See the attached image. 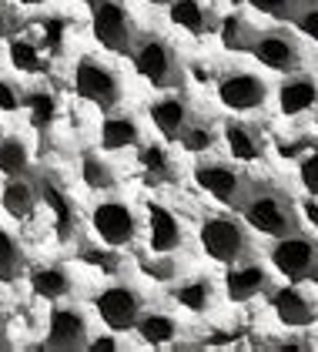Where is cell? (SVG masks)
I'll list each match as a JSON object with an SVG mask.
<instances>
[{"mask_svg":"<svg viewBox=\"0 0 318 352\" xmlns=\"http://www.w3.org/2000/svg\"><path fill=\"white\" fill-rule=\"evenodd\" d=\"M131 64L151 87H174L185 78V67H181V57L174 51V44L161 34H141L134 41Z\"/></svg>","mask_w":318,"mask_h":352,"instance_id":"1","label":"cell"},{"mask_svg":"<svg viewBox=\"0 0 318 352\" xmlns=\"http://www.w3.org/2000/svg\"><path fill=\"white\" fill-rule=\"evenodd\" d=\"M241 212H245V221H248L251 228H258L262 235H271V239L292 235L295 228H298L295 205H292V198H288L285 191H275V188L248 191Z\"/></svg>","mask_w":318,"mask_h":352,"instance_id":"2","label":"cell"},{"mask_svg":"<svg viewBox=\"0 0 318 352\" xmlns=\"http://www.w3.org/2000/svg\"><path fill=\"white\" fill-rule=\"evenodd\" d=\"M201 248H205V255H212L214 262L235 265V262H241L248 255L251 239H248V228L241 225L238 218L214 215L205 218V225H201Z\"/></svg>","mask_w":318,"mask_h":352,"instance_id":"3","label":"cell"},{"mask_svg":"<svg viewBox=\"0 0 318 352\" xmlns=\"http://www.w3.org/2000/svg\"><path fill=\"white\" fill-rule=\"evenodd\" d=\"M91 30L101 41V47L114 51V54H131L134 51L137 34H134L131 14H128V7L121 0H101V3H94Z\"/></svg>","mask_w":318,"mask_h":352,"instance_id":"4","label":"cell"},{"mask_svg":"<svg viewBox=\"0 0 318 352\" xmlns=\"http://www.w3.org/2000/svg\"><path fill=\"white\" fill-rule=\"evenodd\" d=\"M74 87L84 101L98 104L101 111H111L114 104H121V78L101 64L98 57H80L74 67Z\"/></svg>","mask_w":318,"mask_h":352,"instance_id":"5","label":"cell"},{"mask_svg":"<svg viewBox=\"0 0 318 352\" xmlns=\"http://www.w3.org/2000/svg\"><path fill=\"white\" fill-rule=\"evenodd\" d=\"M251 54H255V60H258L262 67H268V71L298 74V67H302V41L285 28L258 30V37H255V44H251Z\"/></svg>","mask_w":318,"mask_h":352,"instance_id":"6","label":"cell"},{"mask_svg":"<svg viewBox=\"0 0 318 352\" xmlns=\"http://www.w3.org/2000/svg\"><path fill=\"white\" fill-rule=\"evenodd\" d=\"M218 101L228 111H235V114L258 111V108H265V101H268V84L255 71L231 67V71H225L218 78Z\"/></svg>","mask_w":318,"mask_h":352,"instance_id":"7","label":"cell"},{"mask_svg":"<svg viewBox=\"0 0 318 352\" xmlns=\"http://www.w3.org/2000/svg\"><path fill=\"white\" fill-rule=\"evenodd\" d=\"M194 182L208 191L214 201L231 205V208H241L245 198H248V191H251V185L245 182V175H241L238 168L221 164V162H201L194 168Z\"/></svg>","mask_w":318,"mask_h":352,"instance_id":"8","label":"cell"},{"mask_svg":"<svg viewBox=\"0 0 318 352\" xmlns=\"http://www.w3.org/2000/svg\"><path fill=\"white\" fill-rule=\"evenodd\" d=\"M98 316L107 329L114 332H128L137 325V319L144 316V298L131 285H111L98 296Z\"/></svg>","mask_w":318,"mask_h":352,"instance_id":"9","label":"cell"},{"mask_svg":"<svg viewBox=\"0 0 318 352\" xmlns=\"http://www.w3.org/2000/svg\"><path fill=\"white\" fill-rule=\"evenodd\" d=\"M271 265L282 272L285 278H308L318 265V245L305 235H282L271 248Z\"/></svg>","mask_w":318,"mask_h":352,"instance_id":"10","label":"cell"},{"mask_svg":"<svg viewBox=\"0 0 318 352\" xmlns=\"http://www.w3.org/2000/svg\"><path fill=\"white\" fill-rule=\"evenodd\" d=\"M91 225H94L98 239L107 245H131L134 235H137V215L117 198L101 201L91 215Z\"/></svg>","mask_w":318,"mask_h":352,"instance_id":"11","label":"cell"},{"mask_svg":"<svg viewBox=\"0 0 318 352\" xmlns=\"http://www.w3.org/2000/svg\"><path fill=\"white\" fill-rule=\"evenodd\" d=\"M271 309L278 316V322L288 325V329H302V325H312L318 319V305L308 292H302L298 285H285L278 289L271 298Z\"/></svg>","mask_w":318,"mask_h":352,"instance_id":"12","label":"cell"},{"mask_svg":"<svg viewBox=\"0 0 318 352\" xmlns=\"http://www.w3.org/2000/svg\"><path fill=\"white\" fill-rule=\"evenodd\" d=\"M87 342V319L78 309H54L47 325V346L51 349H80Z\"/></svg>","mask_w":318,"mask_h":352,"instance_id":"13","label":"cell"},{"mask_svg":"<svg viewBox=\"0 0 318 352\" xmlns=\"http://www.w3.org/2000/svg\"><path fill=\"white\" fill-rule=\"evenodd\" d=\"M181 242H185L181 221L161 205H148V245H151V252L168 255V252H178Z\"/></svg>","mask_w":318,"mask_h":352,"instance_id":"14","label":"cell"},{"mask_svg":"<svg viewBox=\"0 0 318 352\" xmlns=\"http://www.w3.org/2000/svg\"><path fill=\"white\" fill-rule=\"evenodd\" d=\"M151 121H155V128L168 141L181 138L188 131V124H191V104H188V98L185 94H164L161 101L151 104Z\"/></svg>","mask_w":318,"mask_h":352,"instance_id":"15","label":"cell"},{"mask_svg":"<svg viewBox=\"0 0 318 352\" xmlns=\"http://www.w3.org/2000/svg\"><path fill=\"white\" fill-rule=\"evenodd\" d=\"M318 104V84L308 74H292L288 81H282L278 87V111L282 114H305Z\"/></svg>","mask_w":318,"mask_h":352,"instance_id":"16","label":"cell"},{"mask_svg":"<svg viewBox=\"0 0 318 352\" xmlns=\"http://www.w3.org/2000/svg\"><path fill=\"white\" fill-rule=\"evenodd\" d=\"M221 138H225L231 158H238V162H262V158H265L262 135H258V128H251L248 121H225Z\"/></svg>","mask_w":318,"mask_h":352,"instance_id":"17","label":"cell"},{"mask_svg":"<svg viewBox=\"0 0 318 352\" xmlns=\"http://www.w3.org/2000/svg\"><path fill=\"white\" fill-rule=\"evenodd\" d=\"M168 7H171V24L191 37H205L214 30V17L205 7V0H171Z\"/></svg>","mask_w":318,"mask_h":352,"instance_id":"18","label":"cell"},{"mask_svg":"<svg viewBox=\"0 0 318 352\" xmlns=\"http://www.w3.org/2000/svg\"><path fill=\"white\" fill-rule=\"evenodd\" d=\"M225 289L231 302H248L268 289V272L262 265H235L225 278Z\"/></svg>","mask_w":318,"mask_h":352,"instance_id":"19","label":"cell"},{"mask_svg":"<svg viewBox=\"0 0 318 352\" xmlns=\"http://www.w3.org/2000/svg\"><path fill=\"white\" fill-rule=\"evenodd\" d=\"M137 141H141V124L131 114H114L101 124V148L104 151H121V148H131Z\"/></svg>","mask_w":318,"mask_h":352,"instance_id":"20","label":"cell"},{"mask_svg":"<svg viewBox=\"0 0 318 352\" xmlns=\"http://www.w3.org/2000/svg\"><path fill=\"white\" fill-rule=\"evenodd\" d=\"M137 336L148 342V346H168V342H174L178 339V319L174 316H168V312H144L141 319H137Z\"/></svg>","mask_w":318,"mask_h":352,"instance_id":"21","label":"cell"},{"mask_svg":"<svg viewBox=\"0 0 318 352\" xmlns=\"http://www.w3.org/2000/svg\"><path fill=\"white\" fill-rule=\"evenodd\" d=\"M255 37H258V30L251 28L248 17H241V14H228L218 24V41H221L225 51H251Z\"/></svg>","mask_w":318,"mask_h":352,"instance_id":"22","label":"cell"},{"mask_svg":"<svg viewBox=\"0 0 318 352\" xmlns=\"http://www.w3.org/2000/svg\"><path fill=\"white\" fill-rule=\"evenodd\" d=\"M171 296H174V302H178L181 309H188V312H205V309L212 305L214 289L208 278H191V282H181Z\"/></svg>","mask_w":318,"mask_h":352,"instance_id":"23","label":"cell"},{"mask_svg":"<svg viewBox=\"0 0 318 352\" xmlns=\"http://www.w3.org/2000/svg\"><path fill=\"white\" fill-rule=\"evenodd\" d=\"M30 285L41 298H60L71 292V275L57 265H47V269H37L30 275Z\"/></svg>","mask_w":318,"mask_h":352,"instance_id":"24","label":"cell"},{"mask_svg":"<svg viewBox=\"0 0 318 352\" xmlns=\"http://www.w3.org/2000/svg\"><path fill=\"white\" fill-rule=\"evenodd\" d=\"M0 201H3L7 215H14L17 221H21V218H30V212H34V191H30V185H24V182H10V185L3 188V195H0Z\"/></svg>","mask_w":318,"mask_h":352,"instance_id":"25","label":"cell"},{"mask_svg":"<svg viewBox=\"0 0 318 352\" xmlns=\"http://www.w3.org/2000/svg\"><path fill=\"white\" fill-rule=\"evenodd\" d=\"M27 168V144L21 138H3L0 141V175H21Z\"/></svg>","mask_w":318,"mask_h":352,"instance_id":"26","label":"cell"},{"mask_svg":"<svg viewBox=\"0 0 318 352\" xmlns=\"http://www.w3.org/2000/svg\"><path fill=\"white\" fill-rule=\"evenodd\" d=\"M80 175H84L87 188H94V191H107V188H114L111 168H107V164H101L98 158H84V164H80Z\"/></svg>","mask_w":318,"mask_h":352,"instance_id":"27","label":"cell"},{"mask_svg":"<svg viewBox=\"0 0 318 352\" xmlns=\"http://www.w3.org/2000/svg\"><path fill=\"white\" fill-rule=\"evenodd\" d=\"M44 201H47V208H51L54 218H57V232L67 235V228H71V208H67V198L54 188V185H44Z\"/></svg>","mask_w":318,"mask_h":352,"instance_id":"28","label":"cell"},{"mask_svg":"<svg viewBox=\"0 0 318 352\" xmlns=\"http://www.w3.org/2000/svg\"><path fill=\"white\" fill-rule=\"evenodd\" d=\"M295 28L318 44V0H302L295 10Z\"/></svg>","mask_w":318,"mask_h":352,"instance_id":"29","label":"cell"},{"mask_svg":"<svg viewBox=\"0 0 318 352\" xmlns=\"http://www.w3.org/2000/svg\"><path fill=\"white\" fill-rule=\"evenodd\" d=\"M248 3L268 17H275V21H295V10H298L302 0H248Z\"/></svg>","mask_w":318,"mask_h":352,"instance_id":"30","label":"cell"},{"mask_svg":"<svg viewBox=\"0 0 318 352\" xmlns=\"http://www.w3.org/2000/svg\"><path fill=\"white\" fill-rule=\"evenodd\" d=\"M141 164L148 168V175H168L171 171V158L161 144H144L141 148Z\"/></svg>","mask_w":318,"mask_h":352,"instance_id":"31","label":"cell"},{"mask_svg":"<svg viewBox=\"0 0 318 352\" xmlns=\"http://www.w3.org/2000/svg\"><path fill=\"white\" fill-rule=\"evenodd\" d=\"M181 141L188 144V151H205V148H212L214 144V131L208 128V124L191 121V124H188V131L181 135Z\"/></svg>","mask_w":318,"mask_h":352,"instance_id":"32","label":"cell"},{"mask_svg":"<svg viewBox=\"0 0 318 352\" xmlns=\"http://www.w3.org/2000/svg\"><path fill=\"white\" fill-rule=\"evenodd\" d=\"M298 178H302V185L305 191L318 198V151H308L305 158H302V168H298Z\"/></svg>","mask_w":318,"mask_h":352,"instance_id":"33","label":"cell"},{"mask_svg":"<svg viewBox=\"0 0 318 352\" xmlns=\"http://www.w3.org/2000/svg\"><path fill=\"white\" fill-rule=\"evenodd\" d=\"M17 262H21V252H17V245H14V239H10L3 228H0V275H14Z\"/></svg>","mask_w":318,"mask_h":352,"instance_id":"34","label":"cell"},{"mask_svg":"<svg viewBox=\"0 0 318 352\" xmlns=\"http://www.w3.org/2000/svg\"><path fill=\"white\" fill-rule=\"evenodd\" d=\"M51 114H54V101L47 94H34V98H30V121H34L37 128L51 124Z\"/></svg>","mask_w":318,"mask_h":352,"instance_id":"35","label":"cell"},{"mask_svg":"<svg viewBox=\"0 0 318 352\" xmlns=\"http://www.w3.org/2000/svg\"><path fill=\"white\" fill-rule=\"evenodd\" d=\"M10 60L17 64V71H37L41 64H37V54L27 47V44H14L10 47Z\"/></svg>","mask_w":318,"mask_h":352,"instance_id":"36","label":"cell"},{"mask_svg":"<svg viewBox=\"0 0 318 352\" xmlns=\"http://www.w3.org/2000/svg\"><path fill=\"white\" fill-rule=\"evenodd\" d=\"M0 108L3 111H17L21 108V94L14 91V84L0 81Z\"/></svg>","mask_w":318,"mask_h":352,"instance_id":"37","label":"cell"},{"mask_svg":"<svg viewBox=\"0 0 318 352\" xmlns=\"http://www.w3.org/2000/svg\"><path fill=\"white\" fill-rule=\"evenodd\" d=\"M302 215L308 218V225H312V228H315V232H318V201H315V198L302 205Z\"/></svg>","mask_w":318,"mask_h":352,"instance_id":"38","label":"cell"},{"mask_svg":"<svg viewBox=\"0 0 318 352\" xmlns=\"http://www.w3.org/2000/svg\"><path fill=\"white\" fill-rule=\"evenodd\" d=\"M87 346H91V349H117V342H114V339H91Z\"/></svg>","mask_w":318,"mask_h":352,"instance_id":"39","label":"cell"},{"mask_svg":"<svg viewBox=\"0 0 318 352\" xmlns=\"http://www.w3.org/2000/svg\"><path fill=\"white\" fill-rule=\"evenodd\" d=\"M7 34H10V14H7V10L0 7V41H3Z\"/></svg>","mask_w":318,"mask_h":352,"instance_id":"40","label":"cell"},{"mask_svg":"<svg viewBox=\"0 0 318 352\" xmlns=\"http://www.w3.org/2000/svg\"><path fill=\"white\" fill-rule=\"evenodd\" d=\"M17 3H27V7H37V3H47V0H17Z\"/></svg>","mask_w":318,"mask_h":352,"instance_id":"41","label":"cell"},{"mask_svg":"<svg viewBox=\"0 0 318 352\" xmlns=\"http://www.w3.org/2000/svg\"><path fill=\"white\" fill-rule=\"evenodd\" d=\"M148 3H171V0H148Z\"/></svg>","mask_w":318,"mask_h":352,"instance_id":"42","label":"cell"},{"mask_svg":"<svg viewBox=\"0 0 318 352\" xmlns=\"http://www.w3.org/2000/svg\"><path fill=\"white\" fill-rule=\"evenodd\" d=\"M312 278H315V282H318V265H315V272H312Z\"/></svg>","mask_w":318,"mask_h":352,"instance_id":"43","label":"cell"},{"mask_svg":"<svg viewBox=\"0 0 318 352\" xmlns=\"http://www.w3.org/2000/svg\"><path fill=\"white\" fill-rule=\"evenodd\" d=\"M0 336H3V332H0ZM3 346H7V342H3V339H0V349H3Z\"/></svg>","mask_w":318,"mask_h":352,"instance_id":"44","label":"cell"},{"mask_svg":"<svg viewBox=\"0 0 318 352\" xmlns=\"http://www.w3.org/2000/svg\"><path fill=\"white\" fill-rule=\"evenodd\" d=\"M87 3H101V0H87Z\"/></svg>","mask_w":318,"mask_h":352,"instance_id":"45","label":"cell"}]
</instances>
